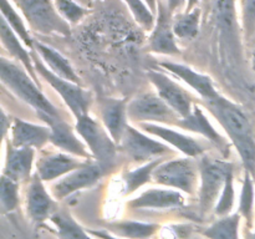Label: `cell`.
<instances>
[{
  "instance_id": "obj_40",
  "label": "cell",
  "mask_w": 255,
  "mask_h": 239,
  "mask_svg": "<svg viewBox=\"0 0 255 239\" xmlns=\"http://www.w3.org/2000/svg\"><path fill=\"white\" fill-rule=\"evenodd\" d=\"M144 1L147 2V5H148L149 9H151L152 11H156V7L157 5H158V0H144Z\"/></svg>"
},
{
  "instance_id": "obj_7",
  "label": "cell",
  "mask_w": 255,
  "mask_h": 239,
  "mask_svg": "<svg viewBox=\"0 0 255 239\" xmlns=\"http://www.w3.org/2000/svg\"><path fill=\"white\" fill-rule=\"evenodd\" d=\"M76 131L89 146L95 161L109 169L116 158V142L107 129L86 115L77 119Z\"/></svg>"
},
{
  "instance_id": "obj_1",
  "label": "cell",
  "mask_w": 255,
  "mask_h": 239,
  "mask_svg": "<svg viewBox=\"0 0 255 239\" xmlns=\"http://www.w3.org/2000/svg\"><path fill=\"white\" fill-rule=\"evenodd\" d=\"M206 106L231 137L244 168L255 181V136L246 112L239 105L224 99L221 95L206 101Z\"/></svg>"
},
{
  "instance_id": "obj_12",
  "label": "cell",
  "mask_w": 255,
  "mask_h": 239,
  "mask_svg": "<svg viewBox=\"0 0 255 239\" xmlns=\"http://www.w3.org/2000/svg\"><path fill=\"white\" fill-rule=\"evenodd\" d=\"M158 15H157L156 24L152 30L149 47L153 52L163 55H178L179 49L176 42V35L173 31V19L172 11L168 6L158 2Z\"/></svg>"
},
{
  "instance_id": "obj_23",
  "label": "cell",
  "mask_w": 255,
  "mask_h": 239,
  "mask_svg": "<svg viewBox=\"0 0 255 239\" xmlns=\"http://www.w3.org/2000/svg\"><path fill=\"white\" fill-rule=\"evenodd\" d=\"M0 35H1L2 44H4L5 47H6L9 54L11 55V56H14L16 60L21 61L22 66H24V69L26 70L27 74H29L30 76L32 77V80L39 85V79H37L36 76V70H35L34 67L31 54H29V52L21 46L17 35L15 34L14 30L11 29V26L7 24V21L4 19V17H2L1 20Z\"/></svg>"
},
{
  "instance_id": "obj_16",
  "label": "cell",
  "mask_w": 255,
  "mask_h": 239,
  "mask_svg": "<svg viewBox=\"0 0 255 239\" xmlns=\"http://www.w3.org/2000/svg\"><path fill=\"white\" fill-rule=\"evenodd\" d=\"M141 129H143L146 133L153 134V136L159 137V138L164 139L176 147L178 151L183 152L188 157H197L202 156L204 152L207 151L208 147L203 143V142L197 141L193 137L186 136V134L177 132L174 129L168 128L166 126H161L158 123H138Z\"/></svg>"
},
{
  "instance_id": "obj_34",
  "label": "cell",
  "mask_w": 255,
  "mask_h": 239,
  "mask_svg": "<svg viewBox=\"0 0 255 239\" xmlns=\"http://www.w3.org/2000/svg\"><path fill=\"white\" fill-rule=\"evenodd\" d=\"M214 12L221 26L232 30L236 24L234 0H213Z\"/></svg>"
},
{
  "instance_id": "obj_26",
  "label": "cell",
  "mask_w": 255,
  "mask_h": 239,
  "mask_svg": "<svg viewBox=\"0 0 255 239\" xmlns=\"http://www.w3.org/2000/svg\"><path fill=\"white\" fill-rule=\"evenodd\" d=\"M239 224L241 214H229L221 217L218 221L203 229L202 234L208 239H239Z\"/></svg>"
},
{
  "instance_id": "obj_22",
  "label": "cell",
  "mask_w": 255,
  "mask_h": 239,
  "mask_svg": "<svg viewBox=\"0 0 255 239\" xmlns=\"http://www.w3.org/2000/svg\"><path fill=\"white\" fill-rule=\"evenodd\" d=\"M177 126L182 127V128L187 129V131L197 132V133L206 137V138L208 139V141H211L213 144H216L219 149L227 151L226 148L228 147V144H227L226 139H224L223 137L219 134V132L212 126V123L209 122V120L207 119L203 110H202L198 105H194L191 115L187 116L186 119L179 120Z\"/></svg>"
},
{
  "instance_id": "obj_32",
  "label": "cell",
  "mask_w": 255,
  "mask_h": 239,
  "mask_svg": "<svg viewBox=\"0 0 255 239\" xmlns=\"http://www.w3.org/2000/svg\"><path fill=\"white\" fill-rule=\"evenodd\" d=\"M0 193H1L0 201H1L2 211H15L19 206V182L2 174Z\"/></svg>"
},
{
  "instance_id": "obj_29",
  "label": "cell",
  "mask_w": 255,
  "mask_h": 239,
  "mask_svg": "<svg viewBox=\"0 0 255 239\" xmlns=\"http://www.w3.org/2000/svg\"><path fill=\"white\" fill-rule=\"evenodd\" d=\"M201 10L194 7L192 11L177 14L173 17V31L182 40H192L198 35Z\"/></svg>"
},
{
  "instance_id": "obj_13",
  "label": "cell",
  "mask_w": 255,
  "mask_h": 239,
  "mask_svg": "<svg viewBox=\"0 0 255 239\" xmlns=\"http://www.w3.org/2000/svg\"><path fill=\"white\" fill-rule=\"evenodd\" d=\"M42 179L37 173L31 177L26 191V209L30 218L36 223H42L50 219L57 211L56 202L50 197L45 189Z\"/></svg>"
},
{
  "instance_id": "obj_20",
  "label": "cell",
  "mask_w": 255,
  "mask_h": 239,
  "mask_svg": "<svg viewBox=\"0 0 255 239\" xmlns=\"http://www.w3.org/2000/svg\"><path fill=\"white\" fill-rule=\"evenodd\" d=\"M35 151L29 147L7 146L6 161L2 174L14 181H25L30 177L34 163Z\"/></svg>"
},
{
  "instance_id": "obj_14",
  "label": "cell",
  "mask_w": 255,
  "mask_h": 239,
  "mask_svg": "<svg viewBox=\"0 0 255 239\" xmlns=\"http://www.w3.org/2000/svg\"><path fill=\"white\" fill-rule=\"evenodd\" d=\"M127 104L122 99H102L99 101V114L104 127L116 143H120L127 128Z\"/></svg>"
},
{
  "instance_id": "obj_46",
  "label": "cell",
  "mask_w": 255,
  "mask_h": 239,
  "mask_svg": "<svg viewBox=\"0 0 255 239\" xmlns=\"http://www.w3.org/2000/svg\"><path fill=\"white\" fill-rule=\"evenodd\" d=\"M254 41H255V40H254Z\"/></svg>"
},
{
  "instance_id": "obj_42",
  "label": "cell",
  "mask_w": 255,
  "mask_h": 239,
  "mask_svg": "<svg viewBox=\"0 0 255 239\" xmlns=\"http://www.w3.org/2000/svg\"><path fill=\"white\" fill-rule=\"evenodd\" d=\"M252 67H253V72L255 75V46L253 49V54H252Z\"/></svg>"
},
{
  "instance_id": "obj_21",
  "label": "cell",
  "mask_w": 255,
  "mask_h": 239,
  "mask_svg": "<svg viewBox=\"0 0 255 239\" xmlns=\"http://www.w3.org/2000/svg\"><path fill=\"white\" fill-rule=\"evenodd\" d=\"M47 123H49V127L51 128L50 142L52 144H55L59 148L64 149V151L69 152V153L75 154V156L90 159L91 156L86 151V147L75 136L71 126L67 122H65L61 119H57L51 120Z\"/></svg>"
},
{
  "instance_id": "obj_25",
  "label": "cell",
  "mask_w": 255,
  "mask_h": 239,
  "mask_svg": "<svg viewBox=\"0 0 255 239\" xmlns=\"http://www.w3.org/2000/svg\"><path fill=\"white\" fill-rule=\"evenodd\" d=\"M161 228L157 223H143L136 221H121L110 223L106 227L110 233L126 239H148Z\"/></svg>"
},
{
  "instance_id": "obj_9",
  "label": "cell",
  "mask_w": 255,
  "mask_h": 239,
  "mask_svg": "<svg viewBox=\"0 0 255 239\" xmlns=\"http://www.w3.org/2000/svg\"><path fill=\"white\" fill-rule=\"evenodd\" d=\"M120 147L122 152L134 162L153 161L172 153V149L167 144L152 139L132 126H127L120 142Z\"/></svg>"
},
{
  "instance_id": "obj_5",
  "label": "cell",
  "mask_w": 255,
  "mask_h": 239,
  "mask_svg": "<svg viewBox=\"0 0 255 239\" xmlns=\"http://www.w3.org/2000/svg\"><path fill=\"white\" fill-rule=\"evenodd\" d=\"M31 57L37 74L41 75L46 80L47 84L51 85L56 90V92H59L60 96L62 97V100L66 102L69 109L71 110L74 116L76 117V120L82 116H86L90 106H91L92 95L86 90L81 89L80 85H76L74 82L69 81V80H65L55 75L51 70L45 66L44 62L40 61L35 50L31 51Z\"/></svg>"
},
{
  "instance_id": "obj_15",
  "label": "cell",
  "mask_w": 255,
  "mask_h": 239,
  "mask_svg": "<svg viewBox=\"0 0 255 239\" xmlns=\"http://www.w3.org/2000/svg\"><path fill=\"white\" fill-rule=\"evenodd\" d=\"M91 159L81 161L79 158L65 153H49L40 157L36 163V168L40 178L44 182H51L59 177H64L81 167L86 166Z\"/></svg>"
},
{
  "instance_id": "obj_33",
  "label": "cell",
  "mask_w": 255,
  "mask_h": 239,
  "mask_svg": "<svg viewBox=\"0 0 255 239\" xmlns=\"http://www.w3.org/2000/svg\"><path fill=\"white\" fill-rule=\"evenodd\" d=\"M234 206V181H233V171L227 177L226 184L219 197L218 203L214 207V213L219 217L229 216Z\"/></svg>"
},
{
  "instance_id": "obj_38",
  "label": "cell",
  "mask_w": 255,
  "mask_h": 239,
  "mask_svg": "<svg viewBox=\"0 0 255 239\" xmlns=\"http://www.w3.org/2000/svg\"><path fill=\"white\" fill-rule=\"evenodd\" d=\"M183 1L184 0H168V4H167V6H168V9L173 12V11H176V10L178 9L182 4H183Z\"/></svg>"
},
{
  "instance_id": "obj_17",
  "label": "cell",
  "mask_w": 255,
  "mask_h": 239,
  "mask_svg": "<svg viewBox=\"0 0 255 239\" xmlns=\"http://www.w3.org/2000/svg\"><path fill=\"white\" fill-rule=\"evenodd\" d=\"M184 197L172 189H148L127 203L131 209H172L181 208Z\"/></svg>"
},
{
  "instance_id": "obj_35",
  "label": "cell",
  "mask_w": 255,
  "mask_h": 239,
  "mask_svg": "<svg viewBox=\"0 0 255 239\" xmlns=\"http://www.w3.org/2000/svg\"><path fill=\"white\" fill-rule=\"evenodd\" d=\"M55 6H56L59 14L69 24H77L87 12L85 7L77 4L76 0H55Z\"/></svg>"
},
{
  "instance_id": "obj_24",
  "label": "cell",
  "mask_w": 255,
  "mask_h": 239,
  "mask_svg": "<svg viewBox=\"0 0 255 239\" xmlns=\"http://www.w3.org/2000/svg\"><path fill=\"white\" fill-rule=\"evenodd\" d=\"M34 49L44 59L46 65H49L50 69H51V71L55 75H57V76L62 77L65 80H69V81L74 82L76 85L81 84V80H80V77L75 72L74 67L70 65L66 57L62 56L60 52H57L52 47L47 46V45L39 41H35Z\"/></svg>"
},
{
  "instance_id": "obj_3",
  "label": "cell",
  "mask_w": 255,
  "mask_h": 239,
  "mask_svg": "<svg viewBox=\"0 0 255 239\" xmlns=\"http://www.w3.org/2000/svg\"><path fill=\"white\" fill-rule=\"evenodd\" d=\"M199 164V208L202 214H206L213 208L217 199L221 197L222 191L226 184L227 177L233 171L231 163L211 158L202 157Z\"/></svg>"
},
{
  "instance_id": "obj_2",
  "label": "cell",
  "mask_w": 255,
  "mask_h": 239,
  "mask_svg": "<svg viewBox=\"0 0 255 239\" xmlns=\"http://www.w3.org/2000/svg\"><path fill=\"white\" fill-rule=\"evenodd\" d=\"M0 76L2 84L6 85L22 101L34 107L42 120L49 122L51 120L60 119L57 110L40 91L39 85L27 72L24 71V69L2 57L0 61Z\"/></svg>"
},
{
  "instance_id": "obj_45",
  "label": "cell",
  "mask_w": 255,
  "mask_h": 239,
  "mask_svg": "<svg viewBox=\"0 0 255 239\" xmlns=\"http://www.w3.org/2000/svg\"><path fill=\"white\" fill-rule=\"evenodd\" d=\"M192 239H193V238H192Z\"/></svg>"
},
{
  "instance_id": "obj_44",
  "label": "cell",
  "mask_w": 255,
  "mask_h": 239,
  "mask_svg": "<svg viewBox=\"0 0 255 239\" xmlns=\"http://www.w3.org/2000/svg\"><path fill=\"white\" fill-rule=\"evenodd\" d=\"M76 1H81L82 2V4H87V5H89L90 4V2H89V0H76Z\"/></svg>"
},
{
  "instance_id": "obj_27",
  "label": "cell",
  "mask_w": 255,
  "mask_h": 239,
  "mask_svg": "<svg viewBox=\"0 0 255 239\" xmlns=\"http://www.w3.org/2000/svg\"><path fill=\"white\" fill-rule=\"evenodd\" d=\"M50 219L56 226L60 239H92L89 232L64 209H57Z\"/></svg>"
},
{
  "instance_id": "obj_4",
  "label": "cell",
  "mask_w": 255,
  "mask_h": 239,
  "mask_svg": "<svg viewBox=\"0 0 255 239\" xmlns=\"http://www.w3.org/2000/svg\"><path fill=\"white\" fill-rule=\"evenodd\" d=\"M199 164L191 158H177L163 161L152 174V179L162 186L181 189L194 194L198 187Z\"/></svg>"
},
{
  "instance_id": "obj_18",
  "label": "cell",
  "mask_w": 255,
  "mask_h": 239,
  "mask_svg": "<svg viewBox=\"0 0 255 239\" xmlns=\"http://www.w3.org/2000/svg\"><path fill=\"white\" fill-rule=\"evenodd\" d=\"M158 65L163 67L164 70H167V71L172 72L174 76L183 80L192 89L196 90L206 101H209V100H213L219 96L216 87H214L213 81H212L209 76L199 74V72H196L193 69L186 66V65L176 64V62L162 61Z\"/></svg>"
},
{
  "instance_id": "obj_39",
  "label": "cell",
  "mask_w": 255,
  "mask_h": 239,
  "mask_svg": "<svg viewBox=\"0 0 255 239\" xmlns=\"http://www.w3.org/2000/svg\"><path fill=\"white\" fill-rule=\"evenodd\" d=\"M1 131H2V136H5V133H6L7 131V123L10 124V120H7L6 115H5L4 111H1Z\"/></svg>"
},
{
  "instance_id": "obj_19",
  "label": "cell",
  "mask_w": 255,
  "mask_h": 239,
  "mask_svg": "<svg viewBox=\"0 0 255 239\" xmlns=\"http://www.w3.org/2000/svg\"><path fill=\"white\" fill-rule=\"evenodd\" d=\"M51 128L15 119L11 124V144L14 147L40 148L50 142Z\"/></svg>"
},
{
  "instance_id": "obj_31",
  "label": "cell",
  "mask_w": 255,
  "mask_h": 239,
  "mask_svg": "<svg viewBox=\"0 0 255 239\" xmlns=\"http://www.w3.org/2000/svg\"><path fill=\"white\" fill-rule=\"evenodd\" d=\"M1 11H2V16H4V19L6 20L7 24L11 26V29L14 30L15 34L17 35V37H20V39L24 41V44L26 45L29 49H31V51L32 50H35L34 49L35 40L30 36L29 31H27V29L25 27L21 17L19 16V14L15 11L14 7L10 5V2L7 1V0H1Z\"/></svg>"
},
{
  "instance_id": "obj_8",
  "label": "cell",
  "mask_w": 255,
  "mask_h": 239,
  "mask_svg": "<svg viewBox=\"0 0 255 239\" xmlns=\"http://www.w3.org/2000/svg\"><path fill=\"white\" fill-rule=\"evenodd\" d=\"M30 26L44 35H69L70 25L50 0H19Z\"/></svg>"
},
{
  "instance_id": "obj_30",
  "label": "cell",
  "mask_w": 255,
  "mask_h": 239,
  "mask_svg": "<svg viewBox=\"0 0 255 239\" xmlns=\"http://www.w3.org/2000/svg\"><path fill=\"white\" fill-rule=\"evenodd\" d=\"M238 213L247 222V228H253L254 223V178L249 172L244 174L243 187H242L241 202Z\"/></svg>"
},
{
  "instance_id": "obj_11",
  "label": "cell",
  "mask_w": 255,
  "mask_h": 239,
  "mask_svg": "<svg viewBox=\"0 0 255 239\" xmlns=\"http://www.w3.org/2000/svg\"><path fill=\"white\" fill-rule=\"evenodd\" d=\"M148 79L157 89V94L171 106L182 119L189 116L193 110V97L183 87L174 82L171 77L156 70H149Z\"/></svg>"
},
{
  "instance_id": "obj_37",
  "label": "cell",
  "mask_w": 255,
  "mask_h": 239,
  "mask_svg": "<svg viewBox=\"0 0 255 239\" xmlns=\"http://www.w3.org/2000/svg\"><path fill=\"white\" fill-rule=\"evenodd\" d=\"M243 22L247 40H255V0H243Z\"/></svg>"
},
{
  "instance_id": "obj_6",
  "label": "cell",
  "mask_w": 255,
  "mask_h": 239,
  "mask_svg": "<svg viewBox=\"0 0 255 239\" xmlns=\"http://www.w3.org/2000/svg\"><path fill=\"white\" fill-rule=\"evenodd\" d=\"M127 114L131 121L138 123L174 124L182 119L159 95L144 92L134 97L127 106Z\"/></svg>"
},
{
  "instance_id": "obj_10",
  "label": "cell",
  "mask_w": 255,
  "mask_h": 239,
  "mask_svg": "<svg viewBox=\"0 0 255 239\" xmlns=\"http://www.w3.org/2000/svg\"><path fill=\"white\" fill-rule=\"evenodd\" d=\"M105 171L106 168L96 161H90L86 166L66 174L60 181L52 184V196L57 201H61L80 189L89 188L104 176Z\"/></svg>"
},
{
  "instance_id": "obj_36",
  "label": "cell",
  "mask_w": 255,
  "mask_h": 239,
  "mask_svg": "<svg viewBox=\"0 0 255 239\" xmlns=\"http://www.w3.org/2000/svg\"><path fill=\"white\" fill-rule=\"evenodd\" d=\"M128 7L131 9L132 14H133L136 21L143 27L147 31H152L154 27V17L153 14L149 11L148 7L143 4L142 0H125Z\"/></svg>"
},
{
  "instance_id": "obj_43",
  "label": "cell",
  "mask_w": 255,
  "mask_h": 239,
  "mask_svg": "<svg viewBox=\"0 0 255 239\" xmlns=\"http://www.w3.org/2000/svg\"><path fill=\"white\" fill-rule=\"evenodd\" d=\"M248 239H255V231H254V233H251L248 236Z\"/></svg>"
},
{
  "instance_id": "obj_28",
  "label": "cell",
  "mask_w": 255,
  "mask_h": 239,
  "mask_svg": "<svg viewBox=\"0 0 255 239\" xmlns=\"http://www.w3.org/2000/svg\"><path fill=\"white\" fill-rule=\"evenodd\" d=\"M164 159V157L162 158L153 159V161L147 162L143 166L138 167V168L133 169V171H128L124 174V182H125V194L133 193L136 189H138L139 187H142L143 184L148 183L152 179V174H153L154 169L162 163Z\"/></svg>"
},
{
  "instance_id": "obj_41",
  "label": "cell",
  "mask_w": 255,
  "mask_h": 239,
  "mask_svg": "<svg viewBox=\"0 0 255 239\" xmlns=\"http://www.w3.org/2000/svg\"><path fill=\"white\" fill-rule=\"evenodd\" d=\"M197 2H198V0H188V1H187V10H186V11H192V10H193V7L196 6Z\"/></svg>"
}]
</instances>
